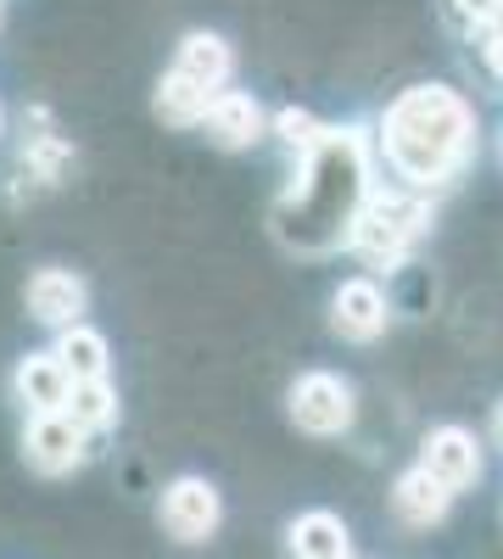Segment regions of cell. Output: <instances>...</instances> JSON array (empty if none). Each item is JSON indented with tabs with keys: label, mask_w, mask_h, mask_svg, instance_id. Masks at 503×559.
<instances>
[{
	"label": "cell",
	"mask_w": 503,
	"mask_h": 559,
	"mask_svg": "<svg viewBox=\"0 0 503 559\" xmlns=\"http://www.w3.org/2000/svg\"><path fill=\"white\" fill-rule=\"evenodd\" d=\"M375 146L403 191H442L476 157V107L447 84H408L386 107Z\"/></svg>",
	"instance_id": "1"
},
{
	"label": "cell",
	"mask_w": 503,
	"mask_h": 559,
	"mask_svg": "<svg viewBox=\"0 0 503 559\" xmlns=\"http://www.w3.org/2000/svg\"><path fill=\"white\" fill-rule=\"evenodd\" d=\"M370 163H363V129H331V140L313 157H302L297 185L286 191V213L280 229H291V207H297V247L302 252H325V247H347V229L370 197Z\"/></svg>",
	"instance_id": "2"
},
{
	"label": "cell",
	"mask_w": 503,
	"mask_h": 559,
	"mask_svg": "<svg viewBox=\"0 0 503 559\" xmlns=\"http://www.w3.org/2000/svg\"><path fill=\"white\" fill-rule=\"evenodd\" d=\"M431 229V202L420 191H370L347 229V252H358L370 269H397Z\"/></svg>",
	"instance_id": "3"
},
{
	"label": "cell",
	"mask_w": 503,
	"mask_h": 559,
	"mask_svg": "<svg viewBox=\"0 0 503 559\" xmlns=\"http://www.w3.org/2000/svg\"><path fill=\"white\" fill-rule=\"evenodd\" d=\"M286 408H291L297 431H308V437H342L352 426V414H358V397H352V381H342L336 369H308V376L291 381Z\"/></svg>",
	"instance_id": "4"
},
{
	"label": "cell",
	"mask_w": 503,
	"mask_h": 559,
	"mask_svg": "<svg viewBox=\"0 0 503 559\" xmlns=\"http://www.w3.org/2000/svg\"><path fill=\"white\" fill-rule=\"evenodd\" d=\"M157 515H163V532L173 543H207L224 521V498L207 476H179V481L163 487Z\"/></svg>",
	"instance_id": "5"
},
{
	"label": "cell",
	"mask_w": 503,
	"mask_h": 559,
	"mask_svg": "<svg viewBox=\"0 0 503 559\" xmlns=\"http://www.w3.org/2000/svg\"><path fill=\"white\" fill-rule=\"evenodd\" d=\"M386 324H392V302H386V292L375 286L370 274H352V280H342V286L331 292V331L342 342L370 347V342L386 336Z\"/></svg>",
	"instance_id": "6"
},
{
	"label": "cell",
	"mask_w": 503,
	"mask_h": 559,
	"mask_svg": "<svg viewBox=\"0 0 503 559\" xmlns=\"http://www.w3.org/2000/svg\"><path fill=\"white\" fill-rule=\"evenodd\" d=\"M420 471H431L453 498L481 481V442L470 426H431L420 442Z\"/></svg>",
	"instance_id": "7"
},
{
	"label": "cell",
	"mask_w": 503,
	"mask_h": 559,
	"mask_svg": "<svg viewBox=\"0 0 503 559\" xmlns=\"http://www.w3.org/2000/svg\"><path fill=\"white\" fill-rule=\"evenodd\" d=\"M23 453H28V464H34L39 476H68V471H79V464H84L89 437L73 426L62 408L57 414H34L28 419V437H23Z\"/></svg>",
	"instance_id": "8"
},
{
	"label": "cell",
	"mask_w": 503,
	"mask_h": 559,
	"mask_svg": "<svg viewBox=\"0 0 503 559\" xmlns=\"http://www.w3.org/2000/svg\"><path fill=\"white\" fill-rule=\"evenodd\" d=\"M202 129H207L213 146L247 152V146H258V140L268 134V112H263L258 96H247V90H218L213 107H207V118H202Z\"/></svg>",
	"instance_id": "9"
},
{
	"label": "cell",
	"mask_w": 503,
	"mask_h": 559,
	"mask_svg": "<svg viewBox=\"0 0 503 559\" xmlns=\"http://www.w3.org/2000/svg\"><path fill=\"white\" fill-rule=\"evenodd\" d=\"M84 302H89L84 280L68 274V269H39V274L28 280V313H34L39 324H51V331L84 324Z\"/></svg>",
	"instance_id": "10"
},
{
	"label": "cell",
	"mask_w": 503,
	"mask_h": 559,
	"mask_svg": "<svg viewBox=\"0 0 503 559\" xmlns=\"http://www.w3.org/2000/svg\"><path fill=\"white\" fill-rule=\"evenodd\" d=\"M68 392H73V381H68V369L57 364V353H28V358L12 369V397H17L28 414H57V408H68Z\"/></svg>",
	"instance_id": "11"
},
{
	"label": "cell",
	"mask_w": 503,
	"mask_h": 559,
	"mask_svg": "<svg viewBox=\"0 0 503 559\" xmlns=\"http://www.w3.org/2000/svg\"><path fill=\"white\" fill-rule=\"evenodd\" d=\"M173 73H185L191 84H202V90H218L236 79V51H230V39L224 34H207V28H196V34H185L179 39V51H173Z\"/></svg>",
	"instance_id": "12"
},
{
	"label": "cell",
	"mask_w": 503,
	"mask_h": 559,
	"mask_svg": "<svg viewBox=\"0 0 503 559\" xmlns=\"http://www.w3.org/2000/svg\"><path fill=\"white\" fill-rule=\"evenodd\" d=\"M392 509H397V521H408V526H442L447 509H453V492L431 471L408 464V471L392 481Z\"/></svg>",
	"instance_id": "13"
},
{
	"label": "cell",
	"mask_w": 503,
	"mask_h": 559,
	"mask_svg": "<svg viewBox=\"0 0 503 559\" xmlns=\"http://www.w3.org/2000/svg\"><path fill=\"white\" fill-rule=\"evenodd\" d=\"M297 559H352V532L336 509H302L286 532Z\"/></svg>",
	"instance_id": "14"
},
{
	"label": "cell",
	"mask_w": 503,
	"mask_h": 559,
	"mask_svg": "<svg viewBox=\"0 0 503 559\" xmlns=\"http://www.w3.org/2000/svg\"><path fill=\"white\" fill-rule=\"evenodd\" d=\"M57 364L68 369V381H107V369H112V347L107 336L96 331V324H68V331H57Z\"/></svg>",
	"instance_id": "15"
},
{
	"label": "cell",
	"mask_w": 503,
	"mask_h": 559,
	"mask_svg": "<svg viewBox=\"0 0 503 559\" xmlns=\"http://www.w3.org/2000/svg\"><path fill=\"white\" fill-rule=\"evenodd\" d=\"M152 107H157V118L168 123V129H196L202 118H207V107H213V90H202V84H191L185 73H163V84H157V96H152Z\"/></svg>",
	"instance_id": "16"
},
{
	"label": "cell",
	"mask_w": 503,
	"mask_h": 559,
	"mask_svg": "<svg viewBox=\"0 0 503 559\" xmlns=\"http://www.w3.org/2000/svg\"><path fill=\"white\" fill-rule=\"evenodd\" d=\"M84 437H101L118 426V386L112 381H79L68 392V408H62Z\"/></svg>",
	"instance_id": "17"
},
{
	"label": "cell",
	"mask_w": 503,
	"mask_h": 559,
	"mask_svg": "<svg viewBox=\"0 0 503 559\" xmlns=\"http://www.w3.org/2000/svg\"><path fill=\"white\" fill-rule=\"evenodd\" d=\"M268 134H280V146H286V152H297V163H302V157H313V152L331 140V129L319 123L308 107H280V112L268 118Z\"/></svg>",
	"instance_id": "18"
},
{
	"label": "cell",
	"mask_w": 503,
	"mask_h": 559,
	"mask_svg": "<svg viewBox=\"0 0 503 559\" xmlns=\"http://www.w3.org/2000/svg\"><path fill=\"white\" fill-rule=\"evenodd\" d=\"M453 12H459L470 28H481V34L492 28V0H453Z\"/></svg>",
	"instance_id": "19"
},
{
	"label": "cell",
	"mask_w": 503,
	"mask_h": 559,
	"mask_svg": "<svg viewBox=\"0 0 503 559\" xmlns=\"http://www.w3.org/2000/svg\"><path fill=\"white\" fill-rule=\"evenodd\" d=\"M492 442L503 448V397H498V408H492Z\"/></svg>",
	"instance_id": "20"
},
{
	"label": "cell",
	"mask_w": 503,
	"mask_h": 559,
	"mask_svg": "<svg viewBox=\"0 0 503 559\" xmlns=\"http://www.w3.org/2000/svg\"><path fill=\"white\" fill-rule=\"evenodd\" d=\"M498 157H503V134H498Z\"/></svg>",
	"instance_id": "21"
},
{
	"label": "cell",
	"mask_w": 503,
	"mask_h": 559,
	"mask_svg": "<svg viewBox=\"0 0 503 559\" xmlns=\"http://www.w3.org/2000/svg\"><path fill=\"white\" fill-rule=\"evenodd\" d=\"M0 129H7V112H0Z\"/></svg>",
	"instance_id": "22"
}]
</instances>
